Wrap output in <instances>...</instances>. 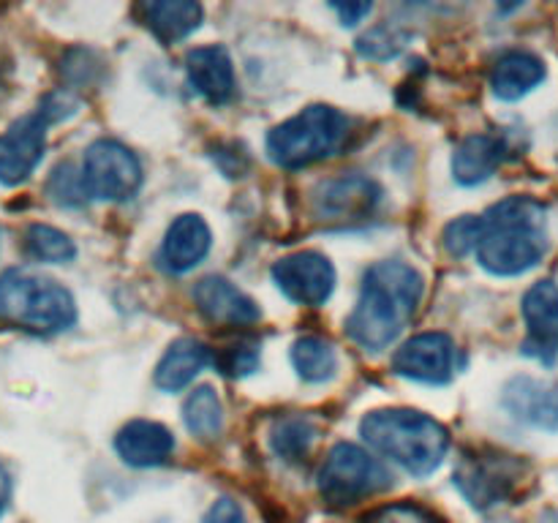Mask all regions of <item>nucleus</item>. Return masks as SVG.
Listing matches in <instances>:
<instances>
[{
	"label": "nucleus",
	"instance_id": "obj_1",
	"mask_svg": "<svg viewBox=\"0 0 558 523\" xmlns=\"http://www.w3.org/2000/svg\"><path fill=\"white\" fill-rule=\"evenodd\" d=\"M423 289V276L407 262H376L365 272L357 305L347 319L349 338L368 352L387 349L417 314Z\"/></svg>",
	"mask_w": 558,
	"mask_h": 523
},
{
	"label": "nucleus",
	"instance_id": "obj_2",
	"mask_svg": "<svg viewBox=\"0 0 558 523\" xmlns=\"http://www.w3.org/2000/svg\"><path fill=\"white\" fill-rule=\"evenodd\" d=\"M483 218L477 259L494 276H521L548 251V210L532 196H507Z\"/></svg>",
	"mask_w": 558,
	"mask_h": 523
},
{
	"label": "nucleus",
	"instance_id": "obj_3",
	"mask_svg": "<svg viewBox=\"0 0 558 523\" xmlns=\"http://www.w3.org/2000/svg\"><path fill=\"white\" fill-rule=\"evenodd\" d=\"M360 434L374 450L414 477L436 472L450 450L445 425L414 409H376L363 417Z\"/></svg>",
	"mask_w": 558,
	"mask_h": 523
},
{
	"label": "nucleus",
	"instance_id": "obj_4",
	"mask_svg": "<svg viewBox=\"0 0 558 523\" xmlns=\"http://www.w3.org/2000/svg\"><path fill=\"white\" fill-rule=\"evenodd\" d=\"M0 321L31 332H60L76 321V303L52 278L9 270L0 276Z\"/></svg>",
	"mask_w": 558,
	"mask_h": 523
},
{
	"label": "nucleus",
	"instance_id": "obj_5",
	"mask_svg": "<svg viewBox=\"0 0 558 523\" xmlns=\"http://www.w3.org/2000/svg\"><path fill=\"white\" fill-rule=\"evenodd\" d=\"M349 120L327 104H314L276 125L267 136V153L283 169H303L330 158L347 139Z\"/></svg>",
	"mask_w": 558,
	"mask_h": 523
},
{
	"label": "nucleus",
	"instance_id": "obj_6",
	"mask_svg": "<svg viewBox=\"0 0 558 523\" xmlns=\"http://www.w3.org/2000/svg\"><path fill=\"white\" fill-rule=\"evenodd\" d=\"M390 472L357 445L332 447L319 469V494L327 504L349 507L390 488Z\"/></svg>",
	"mask_w": 558,
	"mask_h": 523
},
{
	"label": "nucleus",
	"instance_id": "obj_7",
	"mask_svg": "<svg viewBox=\"0 0 558 523\" xmlns=\"http://www.w3.org/2000/svg\"><path fill=\"white\" fill-rule=\"evenodd\" d=\"M82 178H85L87 194L93 199L125 202L142 185L140 158L120 142L98 139L85 150Z\"/></svg>",
	"mask_w": 558,
	"mask_h": 523
},
{
	"label": "nucleus",
	"instance_id": "obj_8",
	"mask_svg": "<svg viewBox=\"0 0 558 523\" xmlns=\"http://www.w3.org/2000/svg\"><path fill=\"white\" fill-rule=\"evenodd\" d=\"M521 474L523 463L518 458L505 455V452H472L461 458L452 483L466 496L469 504L488 510L515 494Z\"/></svg>",
	"mask_w": 558,
	"mask_h": 523
},
{
	"label": "nucleus",
	"instance_id": "obj_9",
	"mask_svg": "<svg viewBox=\"0 0 558 523\" xmlns=\"http://www.w3.org/2000/svg\"><path fill=\"white\" fill-rule=\"evenodd\" d=\"M314 216L325 223H357L376 212L381 202V188L363 174H341L325 180L314 191Z\"/></svg>",
	"mask_w": 558,
	"mask_h": 523
},
{
	"label": "nucleus",
	"instance_id": "obj_10",
	"mask_svg": "<svg viewBox=\"0 0 558 523\" xmlns=\"http://www.w3.org/2000/svg\"><path fill=\"white\" fill-rule=\"evenodd\" d=\"M49 125L52 118L38 107L0 134V183L20 185L31 178L47 147Z\"/></svg>",
	"mask_w": 558,
	"mask_h": 523
},
{
	"label": "nucleus",
	"instance_id": "obj_11",
	"mask_svg": "<svg viewBox=\"0 0 558 523\" xmlns=\"http://www.w3.org/2000/svg\"><path fill=\"white\" fill-rule=\"evenodd\" d=\"M272 281L292 303L319 308L336 289V270L327 256L316 251H298L272 265Z\"/></svg>",
	"mask_w": 558,
	"mask_h": 523
},
{
	"label": "nucleus",
	"instance_id": "obj_12",
	"mask_svg": "<svg viewBox=\"0 0 558 523\" xmlns=\"http://www.w3.org/2000/svg\"><path fill=\"white\" fill-rule=\"evenodd\" d=\"M398 376L425 381V385H445L456 370V343L445 332H423L403 343L392 357Z\"/></svg>",
	"mask_w": 558,
	"mask_h": 523
},
{
	"label": "nucleus",
	"instance_id": "obj_13",
	"mask_svg": "<svg viewBox=\"0 0 558 523\" xmlns=\"http://www.w3.org/2000/svg\"><path fill=\"white\" fill-rule=\"evenodd\" d=\"M523 321H526V343L523 354L537 357L539 363L554 365L558 357V287L545 278L537 281L523 297Z\"/></svg>",
	"mask_w": 558,
	"mask_h": 523
},
{
	"label": "nucleus",
	"instance_id": "obj_14",
	"mask_svg": "<svg viewBox=\"0 0 558 523\" xmlns=\"http://www.w3.org/2000/svg\"><path fill=\"white\" fill-rule=\"evenodd\" d=\"M501 403L512 417L532 428L558 430V385L534 376H515L507 381Z\"/></svg>",
	"mask_w": 558,
	"mask_h": 523
},
{
	"label": "nucleus",
	"instance_id": "obj_15",
	"mask_svg": "<svg viewBox=\"0 0 558 523\" xmlns=\"http://www.w3.org/2000/svg\"><path fill=\"white\" fill-rule=\"evenodd\" d=\"M196 308L218 325H254L259 321L262 311L245 292L221 276H207L194 289Z\"/></svg>",
	"mask_w": 558,
	"mask_h": 523
},
{
	"label": "nucleus",
	"instance_id": "obj_16",
	"mask_svg": "<svg viewBox=\"0 0 558 523\" xmlns=\"http://www.w3.org/2000/svg\"><path fill=\"white\" fill-rule=\"evenodd\" d=\"M210 227L205 218L196 212H185V216L174 218L172 227L167 229V238L161 245V267L169 272H189L199 265L210 251Z\"/></svg>",
	"mask_w": 558,
	"mask_h": 523
},
{
	"label": "nucleus",
	"instance_id": "obj_17",
	"mask_svg": "<svg viewBox=\"0 0 558 523\" xmlns=\"http://www.w3.org/2000/svg\"><path fill=\"white\" fill-rule=\"evenodd\" d=\"M189 82L210 104H227L234 96V65L223 47H199L185 54Z\"/></svg>",
	"mask_w": 558,
	"mask_h": 523
},
{
	"label": "nucleus",
	"instance_id": "obj_18",
	"mask_svg": "<svg viewBox=\"0 0 558 523\" xmlns=\"http://www.w3.org/2000/svg\"><path fill=\"white\" fill-rule=\"evenodd\" d=\"M114 447H118L120 458L129 466H161L172 455L174 436L161 423H153V419H131L129 425L120 428Z\"/></svg>",
	"mask_w": 558,
	"mask_h": 523
},
{
	"label": "nucleus",
	"instance_id": "obj_19",
	"mask_svg": "<svg viewBox=\"0 0 558 523\" xmlns=\"http://www.w3.org/2000/svg\"><path fill=\"white\" fill-rule=\"evenodd\" d=\"M507 158V142L496 134H472L452 153V174L461 185L485 183Z\"/></svg>",
	"mask_w": 558,
	"mask_h": 523
},
{
	"label": "nucleus",
	"instance_id": "obj_20",
	"mask_svg": "<svg viewBox=\"0 0 558 523\" xmlns=\"http://www.w3.org/2000/svg\"><path fill=\"white\" fill-rule=\"evenodd\" d=\"M545 80V63L534 52L526 49H510L501 54L490 71V87L494 96L501 101H518L526 93H532Z\"/></svg>",
	"mask_w": 558,
	"mask_h": 523
},
{
	"label": "nucleus",
	"instance_id": "obj_21",
	"mask_svg": "<svg viewBox=\"0 0 558 523\" xmlns=\"http://www.w3.org/2000/svg\"><path fill=\"white\" fill-rule=\"evenodd\" d=\"M210 363V349L196 338H178L169 343L163 357L156 365V385L163 392H178L189 387L199 376V370Z\"/></svg>",
	"mask_w": 558,
	"mask_h": 523
},
{
	"label": "nucleus",
	"instance_id": "obj_22",
	"mask_svg": "<svg viewBox=\"0 0 558 523\" xmlns=\"http://www.w3.org/2000/svg\"><path fill=\"white\" fill-rule=\"evenodd\" d=\"M140 14L158 41L174 44L199 27L202 5L191 0H153L140 5Z\"/></svg>",
	"mask_w": 558,
	"mask_h": 523
},
{
	"label": "nucleus",
	"instance_id": "obj_23",
	"mask_svg": "<svg viewBox=\"0 0 558 523\" xmlns=\"http://www.w3.org/2000/svg\"><path fill=\"white\" fill-rule=\"evenodd\" d=\"M185 428L202 441H213L223 430V406L218 392L210 385H202L191 390V396L183 403Z\"/></svg>",
	"mask_w": 558,
	"mask_h": 523
},
{
	"label": "nucleus",
	"instance_id": "obj_24",
	"mask_svg": "<svg viewBox=\"0 0 558 523\" xmlns=\"http://www.w3.org/2000/svg\"><path fill=\"white\" fill-rule=\"evenodd\" d=\"M316 439V425L303 414H289L272 423L270 447L283 461H303Z\"/></svg>",
	"mask_w": 558,
	"mask_h": 523
},
{
	"label": "nucleus",
	"instance_id": "obj_25",
	"mask_svg": "<svg viewBox=\"0 0 558 523\" xmlns=\"http://www.w3.org/2000/svg\"><path fill=\"white\" fill-rule=\"evenodd\" d=\"M292 363L305 381H327L338 370V354L330 341L316 336H305L294 343Z\"/></svg>",
	"mask_w": 558,
	"mask_h": 523
},
{
	"label": "nucleus",
	"instance_id": "obj_26",
	"mask_svg": "<svg viewBox=\"0 0 558 523\" xmlns=\"http://www.w3.org/2000/svg\"><path fill=\"white\" fill-rule=\"evenodd\" d=\"M25 251L33 259L49 262V265H63L76 256L74 240L47 223H31L25 229Z\"/></svg>",
	"mask_w": 558,
	"mask_h": 523
},
{
	"label": "nucleus",
	"instance_id": "obj_27",
	"mask_svg": "<svg viewBox=\"0 0 558 523\" xmlns=\"http://www.w3.org/2000/svg\"><path fill=\"white\" fill-rule=\"evenodd\" d=\"M47 194L49 199L58 202L63 207H80L90 199L87 194L85 178H82V169H76L74 163H58L47 183Z\"/></svg>",
	"mask_w": 558,
	"mask_h": 523
},
{
	"label": "nucleus",
	"instance_id": "obj_28",
	"mask_svg": "<svg viewBox=\"0 0 558 523\" xmlns=\"http://www.w3.org/2000/svg\"><path fill=\"white\" fill-rule=\"evenodd\" d=\"M407 47V36L398 33L396 27H374L357 41V52L371 60H390Z\"/></svg>",
	"mask_w": 558,
	"mask_h": 523
},
{
	"label": "nucleus",
	"instance_id": "obj_29",
	"mask_svg": "<svg viewBox=\"0 0 558 523\" xmlns=\"http://www.w3.org/2000/svg\"><path fill=\"white\" fill-rule=\"evenodd\" d=\"M216 365L227 376H248L259 365V346L256 343H232L216 354Z\"/></svg>",
	"mask_w": 558,
	"mask_h": 523
},
{
	"label": "nucleus",
	"instance_id": "obj_30",
	"mask_svg": "<svg viewBox=\"0 0 558 523\" xmlns=\"http://www.w3.org/2000/svg\"><path fill=\"white\" fill-rule=\"evenodd\" d=\"M480 229H483V218L477 216H463L447 223L445 229V248L452 256H466L469 251L477 248L480 243Z\"/></svg>",
	"mask_w": 558,
	"mask_h": 523
},
{
	"label": "nucleus",
	"instance_id": "obj_31",
	"mask_svg": "<svg viewBox=\"0 0 558 523\" xmlns=\"http://www.w3.org/2000/svg\"><path fill=\"white\" fill-rule=\"evenodd\" d=\"M363 523H441L436 521L430 512H425L417 504H392L385 510L374 512L371 518H365Z\"/></svg>",
	"mask_w": 558,
	"mask_h": 523
},
{
	"label": "nucleus",
	"instance_id": "obj_32",
	"mask_svg": "<svg viewBox=\"0 0 558 523\" xmlns=\"http://www.w3.org/2000/svg\"><path fill=\"white\" fill-rule=\"evenodd\" d=\"M202 523H248V521H245V515H243V510H240L238 501L218 499L216 504L207 510L205 521Z\"/></svg>",
	"mask_w": 558,
	"mask_h": 523
},
{
	"label": "nucleus",
	"instance_id": "obj_33",
	"mask_svg": "<svg viewBox=\"0 0 558 523\" xmlns=\"http://www.w3.org/2000/svg\"><path fill=\"white\" fill-rule=\"evenodd\" d=\"M332 9L338 11L343 25H357L365 14H371V3H336Z\"/></svg>",
	"mask_w": 558,
	"mask_h": 523
},
{
	"label": "nucleus",
	"instance_id": "obj_34",
	"mask_svg": "<svg viewBox=\"0 0 558 523\" xmlns=\"http://www.w3.org/2000/svg\"><path fill=\"white\" fill-rule=\"evenodd\" d=\"M9 501H11V474L9 469L0 463V518H3V512L9 510Z\"/></svg>",
	"mask_w": 558,
	"mask_h": 523
}]
</instances>
